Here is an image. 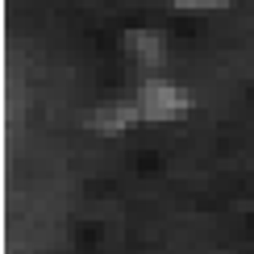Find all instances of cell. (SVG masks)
<instances>
[{
    "label": "cell",
    "instance_id": "cell-2",
    "mask_svg": "<svg viewBox=\"0 0 254 254\" xmlns=\"http://www.w3.org/2000/svg\"><path fill=\"white\" fill-rule=\"evenodd\" d=\"M179 4H188V8H213V4H225V0H179Z\"/></svg>",
    "mask_w": 254,
    "mask_h": 254
},
{
    "label": "cell",
    "instance_id": "cell-1",
    "mask_svg": "<svg viewBox=\"0 0 254 254\" xmlns=\"http://www.w3.org/2000/svg\"><path fill=\"white\" fill-rule=\"evenodd\" d=\"M188 109V96L167 83H150L146 88V117H175V113Z\"/></svg>",
    "mask_w": 254,
    "mask_h": 254
}]
</instances>
